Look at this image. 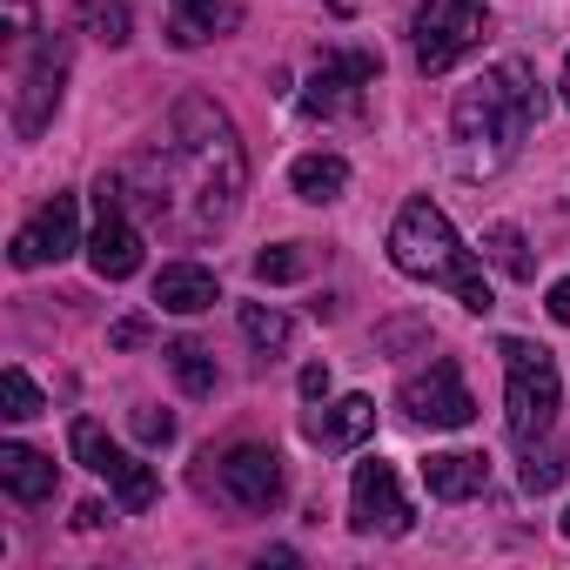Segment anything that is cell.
<instances>
[{
    "mask_svg": "<svg viewBox=\"0 0 570 570\" xmlns=\"http://www.w3.org/2000/svg\"><path fill=\"white\" fill-rule=\"evenodd\" d=\"M537 115H543V95H537V68L530 61H497L483 81H470L463 95H456V108H450V128H456V141H463V168L470 175H497L517 148H523V135L537 128Z\"/></svg>",
    "mask_w": 570,
    "mask_h": 570,
    "instance_id": "1",
    "label": "cell"
},
{
    "mask_svg": "<svg viewBox=\"0 0 570 570\" xmlns=\"http://www.w3.org/2000/svg\"><path fill=\"white\" fill-rule=\"evenodd\" d=\"M390 262H396L410 282H436V289H450L470 316H490V309H497L490 275L476 268V255L463 248V235L450 228V215H443L430 195L403 202V215H396V228H390Z\"/></svg>",
    "mask_w": 570,
    "mask_h": 570,
    "instance_id": "2",
    "label": "cell"
},
{
    "mask_svg": "<svg viewBox=\"0 0 570 570\" xmlns=\"http://www.w3.org/2000/svg\"><path fill=\"white\" fill-rule=\"evenodd\" d=\"M175 148L195 168V195H202L195 222L202 228H222L235 215V202H242V181H248V155L235 141V121L208 95H181L175 101Z\"/></svg>",
    "mask_w": 570,
    "mask_h": 570,
    "instance_id": "3",
    "label": "cell"
},
{
    "mask_svg": "<svg viewBox=\"0 0 570 570\" xmlns=\"http://www.w3.org/2000/svg\"><path fill=\"white\" fill-rule=\"evenodd\" d=\"M503 356V423H510V443H537L557 410H563V376H557V356L543 343H523V336H503L497 343Z\"/></svg>",
    "mask_w": 570,
    "mask_h": 570,
    "instance_id": "4",
    "label": "cell"
},
{
    "mask_svg": "<svg viewBox=\"0 0 570 570\" xmlns=\"http://www.w3.org/2000/svg\"><path fill=\"white\" fill-rule=\"evenodd\" d=\"M483 8L476 0H423L416 21H410V48H416V68L423 75H450L476 41H483Z\"/></svg>",
    "mask_w": 570,
    "mask_h": 570,
    "instance_id": "5",
    "label": "cell"
},
{
    "mask_svg": "<svg viewBox=\"0 0 570 570\" xmlns=\"http://www.w3.org/2000/svg\"><path fill=\"white\" fill-rule=\"evenodd\" d=\"M68 443H75V463H88V470L121 497V510H128V517H141V510L155 503V470H148V463H135V456H128V450L95 423V416H75Z\"/></svg>",
    "mask_w": 570,
    "mask_h": 570,
    "instance_id": "6",
    "label": "cell"
},
{
    "mask_svg": "<svg viewBox=\"0 0 570 570\" xmlns=\"http://www.w3.org/2000/svg\"><path fill=\"white\" fill-rule=\"evenodd\" d=\"M396 410L410 423H423V430H463V423H476V396L463 390V370L450 356H436L423 376H410L396 390Z\"/></svg>",
    "mask_w": 570,
    "mask_h": 570,
    "instance_id": "7",
    "label": "cell"
},
{
    "mask_svg": "<svg viewBox=\"0 0 570 570\" xmlns=\"http://www.w3.org/2000/svg\"><path fill=\"white\" fill-rule=\"evenodd\" d=\"M95 208H101V222H95V235H88V268H95L101 282H128V275L141 268V228H135L128 208H121V175H101V181H95Z\"/></svg>",
    "mask_w": 570,
    "mask_h": 570,
    "instance_id": "8",
    "label": "cell"
},
{
    "mask_svg": "<svg viewBox=\"0 0 570 570\" xmlns=\"http://www.w3.org/2000/svg\"><path fill=\"white\" fill-rule=\"evenodd\" d=\"M376 75H383L376 55H363V48H336V55L316 61V75H309V88H303V108H309L316 121H330V115H356L363 95L376 88Z\"/></svg>",
    "mask_w": 570,
    "mask_h": 570,
    "instance_id": "9",
    "label": "cell"
},
{
    "mask_svg": "<svg viewBox=\"0 0 570 570\" xmlns=\"http://www.w3.org/2000/svg\"><path fill=\"white\" fill-rule=\"evenodd\" d=\"M350 523H356L363 537H410L416 510H410V497H403V483H396V463H383V456L356 463V483H350Z\"/></svg>",
    "mask_w": 570,
    "mask_h": 570,
    "instance_id": "10",
    "label": "cell"
},
{
    "mask_svg": "<svg viewBox=\"0 0 570 570\" xmlns=\"http://www.w3.org/2000/svg\"><path fill=\"white\" fill-rule=\"evenodd\" d=\"M215 490L222 503L235 510H275L282 490H289V470H282V456L268 443H235L222 463H215Z\"/></svg>",
    "mask_w": 570,
    "mask_h": 570,
    "instance_id": "11",
    "label": "cell"
},
{
    "mask_svg": "<svg viewBox=\"0 0 570 570\" xmlns=\"http://www.w3.org/2000/svg\"><path fill=\"white\" fill-rule=\"evenodd\" d=\"M75 248H81V208H75V195H55V202H41L35 222L14 235L8 262H14V268H48V262H68Z\"/></svg>",
    "mask_w": 570,
    "mask_h": 570,
    "instance_id": "12",
    "label": "cell"
},
{
    "mask_svg": "<svg viewBox=\"0 0 570 570\" xmlns=\"http://www.w3.org/2000/svg\"><path fill=\"white\" fill-rule=\"evenodd\" d=\"M61 81H68V48L48 41V48L28 61V75H21V101H14V128H21V135H41V128H48V115L61 108Z\"/></svg>",
    "mask_w": 570,
    "mask_h": 570,
    "instance_id": "13",
    "label": "cell"
},
{
    "mask_svg": "<svg viewBox=\"0 0 570 570\" xmlns=\"http://www.w3.org/2000/svg\"><path fill=\"white\" fill-rule=\"evenodd\" d=\"M370 430H376V403L370 396H343V403H323L316 416H303V436L316 450H356Z\"/></svg>",
    "mask_w": 570,
    "mask_h": 570,
    "instance_id": "14",
    "label": "cell"
},
{
    "mask_svg": "<svg viewBox=\"0 0 570 570\" xmlns=\"http://www.w3.org/2000/svg\"><path fill=\"white\" fill-rule=\"evenodd\" d=\"M155 303H161L168 316H202V309L222 303V282H215V268H202V262H168V268L155 275Z\"/></svg>",
    "mask_w": 570,
    "mask_h": 570,
    "instance_id": "15",
    "label": "cell"
},
{
    "mask_svg": "<svg viewBox=\"0 0 570 570\" xmlns=\"http://www.w3.org/2000/svg\"><path fill=\"white\" fill-rule=\"evenodd\" d=\"M0 483H8L14 503H48L55 483H61V470H55V456H41L28 443H0Z\"/></svg>",
    "mask_w": 570,
    "mask_h": 570,
    "instance_id": "16",
    "label": "cell"
},
{
    "mask_svg": "<svg viewBox=\"0 0 570 570\" xmlns=\"http://www.w3.org/2000/svg\"><path fill=\"white\" fill-rule=\"evenodd\" d=\"M423 483H430L436 503H463V497H476L490 483V456H476V450H436L423 463Z\"/></svg>",
    "mask_w": 570,
    "mask_h": 570,
    "instance_id": "17",
    "label": "cell"
},
{
    "mask_svg": "<svg viewBox=\"0 0 570 570\" xmlns=\"http://www.w3.org/2000/svg\"><path fill=\"white\" fill-rule=\"evenodd\" d=\"M168 8H175V21H168L175 48H202V41H215V35H228L242 21L235 0H168Z\"/></svg>",
    "mask_w": 570,
    "mask_h": 570,
    "instance_id": "18",
    "label": "cell"
},
{
    "mask_svg": "<svg viewBox=\"0 0 570 570\" xmlns=\"http://www.w3.org/2000/svg\"><path fill=\"white\" fill-rule=\"evenodd\" d=\"M289 188L303 195V202H343V188H350V161L343 155H303L296 168H289Z\"/></svg>",
    "mask_w": 570,
    "mask_h": 570,
    "instance_id": "19",
    "label": "cell"
},
{
    "mask_svg": "<svg viewBox=\"0 0 570 570\" xmlns=\"http://www.w3.org/2000/svg\"><path fill=\"white\" fill-rule=\"evenodd\" d=\"M161 356H168V370H175V383H181L188 396H215V383H222V376H215V356H208L195 336H175Z\"/></svg>",
    "mask_w": 570,
    "mask_h": 570,
    "instance_id": "20",
    "label": "cell"
},
{
    "mask_svg": "<svg viewBox=\"0 0 570 570\" xmlns=\"http://www.w3.org/2000/svg\"><path fill=\"white\" fill-rule=\"evenodd\" d=\"M242 336H248L255 356H282L289 336H296V323L282 316V309H268V303H242Z\"/></svg>",
    "mask_w": 570,
    "mask_h": 570,
    "instance_id": "21",
    "label": "cell"
},
{
    "mask_svg": "<svg viewBox=\"0 0 570 570\" xmlns=\"http://www.w3.org/2000/svg\"><path fill=\"white\" fill-rule=\"evenodd\" d=\"M483 242H490V262H497L510 282H530V275H537V262H530V248H523V228H517V222H497Z\"/></svg>",
    "mask_w": 570,
    "mask_h": 570,
    "instance_id": "22",
    "label": "cell"
},
{
    "mask_svg": "<svg viewBox=\"0 0 570 570\" xmlns=\"http://www.w3.org/2000/svg\"><path fill=\"white\" fill-rule=\"evenodd\" d=\"M309 275V248L303 242H275L255 255V282H303Z\"/></svg>",
    "mask_w": 570,
    "mask_h": 570,
    "instance_id": "23",
    "label": "cell"
},
{
    "mask_svg": "<svg viewBox=\"0 0 570 570\" xmlns=\"http://www.w3.org/2000/svg\"><path fill=\"white\" fill-rule=\"evenodd\" d=\"M81 28H88L95 41L121 48V41H128V8H121V0H88V8H81Z\"/></svg>",
    "mask_w": 570,
    "mask_h": 570,
    "instance_id": "24",
    "label": "cell"
},
{
    "mask_svg": "<svg viewBox=\"0 0 570 570\" xmlns=\"http://www.w3.org/2000/svg\"><path fill=\"white\" fill-rule=\"evenodd\" d=\"M0 396H8V416H14V423L41 416V390H35V376H28L21 363H8V370H0Z\"/></svg>",
    "mask_w": 570,
    "mask_h": 570,
    "instance_id": "25",
    "label": "cell"
},
{
    "mask_svg": "<svg viewBox=\"0 0 570 570\" xmlns=\"http://www.w3.org/2000/svg\"><path fill=\"white\" fill-rule=\"evenodd\" d=\"M563 470H570V463H563V450H537V443H530V456H523V490H530V497H543V490H557V483H563Z\"/></svg>",
    "mask_w": 570,
    "mask_h": 570,
    "instance_id": "26",
    "label": "cell"
},
{
    "mask_svg": "<svg viewBox=\"0 0 570 570\" xmlns=\"http://www.w3.org/2000/svg\"><path fill=\"white\" fill-rule=\"evenodd\" d=\"M128 423H135V436H141L148 450H161V443H175V416H168V410H135Z\"/></svg>",
    "mask_w": 570,
    "mask_h": 570,
    "instance_id": "27",
    "label": "cell"
},
{
    "mask_svg": "<svg viewBox=\"0 0 570 570\" xmlns=\"http://www.w3.org/2000/svg\"><path fill=\"white\" fill-rule=\"evenodd\" d=\"M543 309H550V323H563V330H570V275L550 289V303H543Z\"/></svg>",
    "mask_w": 570,
    "mask_h": 570,
    "instance_id": "28",
    "label": "cell"
},
{
    "mask_svg": "<svg viewBox=\"0 0 570 570\" xmlns=\"http://www.w3.org/2000/svg\"><path fill=\"white\" fill-rule=\"evenodd\" d=\"M141 336H148V323H135V316H128V323H115V330H108V343H115V350H135V343H141Z\"/></svg>",
    "mask_w": 570,
    "mask_h": 570,
    "instance_id": "29",
    "label": "cell"
},
{
    "mask_svg": "<svg viewBox=\"0 0 570 570\" xmlns=\"http://www.w3.org/2000/svg\"><path fill=\"white\" fill-rule=\"evenodd\" d=\"M303 396H309V403H323V396H330V370H323V363H309V370H303Z\"/></svg>",
    "mask_w": 570,
    "mask_h": 570,
    "instance_id": "30",
    "label": "cell"
},
{
    "mask_svg": "<svg viewBox=\"0 0 570 570\" xmlns=\"http://www.w3.org/2000/svg\"><path fill=\"white\" fill-rule=\"evenodd\" d=\"M0 21H8L14 35H28V28H35V14H28V0H8V8H0Z\"/></svg>",
    "mask_w": 570,
    "mask_h": 570,
    "instance_id": "31",
    "label": "cell"
},
{
    "mask_svg": "<svg viewBox=\"0 0 570 570\" xmlns=\"http://www.w3.org/2000/svg\"><path fill=\"white\" fill-rule=\"evenodd\" d=\"M75 523H81V530H101V523H108V503H81Z\"/></svg>",
    "mask_w": 570,
    "mask_h": 570,
    "instance_id": "32",
    "label": "cell"
},
{
    "mask_svg": "<svg viewBox=\"0 0 570 570\" xmlns=\"http://www.w3.org/2000/svg\"><path fill=\"white\" fill-rule=\"evenodd\" d=\"M557 88H563V108H570V55H563V81Z\"/></svg>",
    "mask_w": 570,
    "mask_h": 570,
    "instance_id": "33",
    "label": "cell"
},
{
    "mask_svg": "<svg viewBox=\"0 0 570 570\" xmlns=\"http://www.w3.org/2000/svg\"><path fill=\"white\" fill-rule=\"evenodd\" d=\"M563 537H570V510H563Z\"/></svg>",
    "mask_w": 570,
    "mask_h": 570,
    "instance_id": "34",
    "label": "cell"
}]
</instances>
